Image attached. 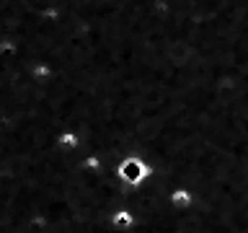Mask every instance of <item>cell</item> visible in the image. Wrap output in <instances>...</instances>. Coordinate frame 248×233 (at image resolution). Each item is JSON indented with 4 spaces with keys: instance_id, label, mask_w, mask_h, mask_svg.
<instances>
[{
    "instance_id": "1",
    "label": "cell",
    "mask_w": 248,
    "mask_h": 233,
    "mask_svg": "<svg viewBox=\"0 0 248 233\" xmlns=\"http://www.w3.org/2000/svg\"><path fill=\"white\" fill-rule=\"evenodd\" d=\"M170 205H173V207H178V210H181V207H189V205H191V194L186 192V186H181V189H176L173 194H170Z\"/></svg>"
}]
</instances>
